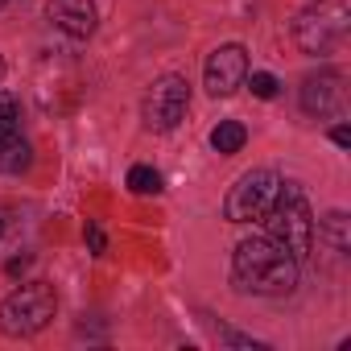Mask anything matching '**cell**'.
Masks as SVG:
<instances>
[{
	"label": "cell",
	"mask_w": 351,
	"mask_h": 351,
	"mask_svg": "<svg viewBox=\"0 0 351 351\" xmlns=\"http://www.w3.org/2000/svg\"><path fill=\"white\" fill-rule=\"evenodd\" d=\"M244 83L252 87V95H256V99H273V95L281 91V83H277L269 71H256V75H252V79H244Z\"/></svg>",
	"instance_id": "9a60e30c"
},
{
	"label": "cell",
	"mask_w": 351,
	"mask_h": 351,
	"mask_svg": "<svg viewBox=\"0 0 351 351\" xmlns=\"http://www.w3.org/2000/svg\"><path fill=\"white\" fill-rule=\"evenodd\" d=\"M128 191L132 195H157L161 191V173L153 165H132L128 169Z\"/></svg>",
	"instance_id": "4fadbf2b"
},
{
	"label": "cell",
	"mask_w": 351,
	"mask_h": 351,
	"mask_svg": "<svg viewBox=\"0 0 351 351\" xmlns=\"http://www.w3.org/2000/svg\"><path fill=\"white\" fill-rule=\"evenodd\" d=\"M347 104V87H343V75L339 71H318L306 79L302 87V108L310 116H339Z\"/></svg>",
	"instance_id": "ba28073f"
},
{
	"label": "cell",
	"mask_w": 351,
	"mask_h": 351,
	"mask_svg": "<svg viewBox=\"0 0 351 351\" xmlns=\"http://www.w3.org/2000/svg\"><path fill=\"white\" fill-rule=\"evenodd\" d=\"M46 13L71 38H91L95 34V5H91V0H50Z\"/></svg>",
	"instance_id": "9c48e42d"
},
{
	"label": "cell",
	"mask_w": 351,
	"mask_h": 351,
	"mask_svg": "<svg viewBox=\"0 0 351 351\" xmlns=\"http://www.w3.org/2000/svg\"><path fill=\"white\" fill-rule=\"evenodd\" d=\"M5 5H9V0H0V9H5Z\"/></svg>",
	"instance_id": "ffe728a7"
},
{
	"label": "cell",
	"mask_w": 351,
	"mask_h": 351,
	"mask_svg": "<svg viewBox=\"0 0 351 351\" xmlns=\"http://www.w3.org/2000/svg\"><path fill=\"white\" fill-rule=\"evenodd\" d=\"M0 75H5V58H0Z\"/></svg>",
	"instance_id": "d6986e66"
},
{
	"label": "cell",
	"mask_w": 351,
	"mask_h": 351,
	"mask_svg": "<svg viewBox=\"0 0 351 351\" xmlns=\"http://www.w3.org/2000/svg\"><path fill=\"white\" fill-rule=\"evenodd\" d=\"M351 29V9L347 0H318V5L302 9L298 21H293V42L302 46V54H330L343 46Z\"/></svg>",
	"instance_id": "3957f363"
},
{
	"label": "cell",
	"mask_w": 351,
	"mask_h": 351,
	"mask_svg": "<svg viewBox=\"0 0 351 351\" xmlns=\"http://www.w3.org/2000/svg\"><path fill=\"white\" fill-rule=\"evenodd\" d=\"M186 108H191V87H186V79H182V75H161V79L149 87L141 116H145V128L169 132V128L182 124Z\"/></svg>",
	"instance_id": "5b68a950"
},
{
	"label": "cell",
	"mask_w": 351,
	"mask_h": 351,
	"mask_svg": "<svg viewBox=\"0 0 351 351\" xmlns=\"http://www.w3.org/2000/svg\"><path fill=\"white\" fill-rule=\"evenodd\" d=\"M87 244H91V252H104V244H108V240H104V232H99L95 223L87 228Z\"/></svg>",
	"instance_id": "2e32d148"
},
{
	"label": "cell",
	"mask_w": 351,
	"mask_h": 351,
	"mask_svg": "<svg viewBox=\"0 0 351 351\" xmlns=\"http://www.w3.org/2000/svg\"><path fill=\"white\" fill-rule=\"evenodd\" d=\"M244 141H248V128H244L240 120H223V124H215V132H211L215 153H240Z\"/></svg>",
	"instance_id": "8fae6325"
},
{
	"label": "cell",
	"mask_w": 351,
	"mask_h": 351,
	"mask_svg": "<svg viewBox=\"0 0 351 351\" xmlns=\"http://www.w3.org/2000/svg\"><path fill=\"white\" fill-rule=\"evenodd\" d=\"M232 273L244 289L265 293V298H281L298 285V256L285 244H277L273 236H248L236 244Z\"/></svg>",
	"instance_id": "6da1fadb"
},
{
	"label": "cell",
	"mask_w": 351,
	"mask_h": 351,
	"mask_svg": "<svg viewBox=\"0 0 351 351\" xmlns=\"http://www.w3.org/2000/svg\"><path fill=\"white\" fill-rule=\"evenodd\" d=\"M25 269H29V256H17V261H9V273H13V277H21Z\"/></svg>",
	"instance_id": "ac0fdd59"
},
{
	"label": "cell",
	"mask_w": 351,
	"mask_h": 351,
	"mask_svg": "<svg viewBox=\"0 0 351 351\" xmlns=\"http://www.w3.org/2000/svg\"><path fill=\"white\" fill-rule=\"evenodd\" d=\"M277 191H281V178H277L273 169H252V173H244V178L232 186V195H228V203H223V215H228L232 223L261 219V215L273 207Z\"/></svg>",
	"instance_id": "8992f818"
},
{
	"label": "cell",
	"mask_w": 351,
	"mask_h": 351,
	"mask_svg": "<svg viewBox=\"0 0 351 351\" xmlns=\"http://www.w3.org/2000/svg\"><path fill=\"white\" fill-rule=\"evenodd\" d=\"M13 132H21V104L9 91H0V136H13Z\"/></svg>",
	"instance_id": "5bb4252c"
},
{
	"label": "cell",
	"mask_w": 351,
	"mask_h": 351,
	"mask_svg": "<svg viewBox=\"0 0 351 351\" xmlns=\"http://www.w3.org/2000/svg\"><path fill=\"white\" fill-rule=\"evenodd\" d=\"M29 161H34V153H29V141L21 132L0 136V173H25Z\"/></svg>",
	"instance_id": "30bf717a"
},
{
	"label": "cell",
	"mask_w": 351,
	"mask_h": 351,
	"mask_svg": "<svg viewBox=\"0 0 351 351\" xmlns=\"http://www.w3.org/2000/svg\"><path fill=\"white\" fill-rule=\"evenodd\" d=\"M248 79V54L244 46H219L207 58V91L211 95H232Z\"/></svg>",
	"instance_id": "52a82bcc"
},
{
	"label": "cell",
	"mask_w": 351,
	"mask_h": 351,
	"mask_svg": "<svg viewBox=\"0 0 351 351\" xmlns=\"http://www.w3.org/2000/svg\"><path fill=\"white\" fill-rule=\"evenodd\" d=\"M330 141H335L339 149H347V145H351V128H347V124H339V128L330 132Z\"/></svg>",
	"instance_id": "e0dca14e"
},
{
	"label": "cell",
	"mask_w": 351,
	"mask_h": 351,
	"mask_svg": "<svg viewBox=\"0 0 351 351\" xmlns=\"http://www.w3.org/2000/svg\"><path fill=\"white\" fill-rule=\"evenodd\" d=\"M0 236H5V223H0Z\"/></svg>",
	"instance_id": "44dd1931"
},
{
	"label": "cell",
	"mask_w": 351,
	"mask_h": 351,
	"mask_svg": "<svg viewBox=\"0 0 351 351\" xmlns=\"http://www.w3.org/2000/svg\"><path fill=\"white\" fill-rule=\"evenodd\" d=\"M261 219H265L269 236H273L277 244H285L298 261H306V256L314 252V215H310V203H306V195H302L298 186L281 182L273 207H269Z\"/></svg>",
	"instance_id": "7a4b0ae2"
},
{
	"label": "cell",
	"mask_w": 351,
	"mask_h": 351,
	"mask_svg": "<svg viewBox=\"0 0 351 351\" xmlns=\"http://www.w3.org/2000/svg\"><path fill=\"white\" fill-rule=\"evenodd\" d=\"M318 240H326L335 252H347V244H351V232H347V215H343V211H330V215L318 223Z\"/></svg>",
	"instance_id": "7c38bea8"
},
{
	"label": "cell",
	"mask_w": 351,
	"mask_h": 351,
	"mask_svg": "<svg viewBox=\"0 0 351 351\" xmlns=\"http://www.w3.org/2000/svg\"><path fill=\"white\" fill-rule=\"evenodd\" d=\"M58 310V298H54V285L46 281H29L21 289H13L5 302H0V330L13 335V339H25V335H38Z\"/></svg>",
	"instance_id": "277c9868"
}]
</instances>
